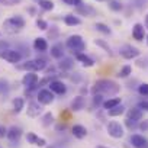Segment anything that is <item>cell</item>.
<instances>
[{
  "label": "cell",
  "instance_id": "6da1fadb",
  "mask_svg": "<svg viewBox=\"0 0 148 148\" xmlns=\"http://www.w3.org/2000/svg\"><path fill=\"white\" fill-rule=\"evenodd\" d=\"M119 90H121V86L116 82L108 80V79L97 80L95 86L92 87L93 95H102V96H113V95H118Z\"/></svg>",
  "mask_w": 148,
  "mask_h": 148
},
{
  "label": "cell",
  "instance_id": "7a4b0ae2",
  "mask_svg": "<svg viewBox=\"0 0 148 148\" xmlns=\"http://www.w3.org/2000/svg\"><path fill=\"white\" fill-rule=\"evenodd\" d=\"M3 28H5V32L6 34H10V35H15L18 32L22 31V28H25V19L22 16H12L9 19H6L3 22Z\"/></svg>",
  "mask_w": 148,
  "mask_h": 148
},
{
  "label": "cell",
  "instance_id": "3957f363",
  "mask_svg": "<svg viewBox=\"0 0 148 148\" xmlns=\"http://www.w3.org/2000/svg\"><path fill=\"white\" fill-rule=\"evenodd\" d=\"M65 47L70 51H73L74 54H82L86 49V42L83 41V38L80 35H71L65 41Z\"/></svg>",
  "mask_w": 148,
  "mask_h": 148
},
{
  "label": "cell",
  "instance_id": "277c9868",
  "mask_svg": "<svg viewBox=\"0 0 148 148\" xmlns=\"http://www.w3.org/2000/svg\"><path fill=\"white\" fill-rule=\"evenodd\" d=\"M38 82H39V79H38V74L35 71H28L22 79V84L31 92L39 90L38 89Z\"/></svg>",
  "mask_w": 148,
  "mask_h": 148
},
{
  "label": "cell",
  "instance_id": "5b68a950",
  "mask_svg": "<svg viewBox=\"0 0 148 148\" xmlns=\"http://www.w3.org/2000/svg\"><path fill=\"white\" fill-rule=\"evenodd\" d=\"M106 129H108V134H109L112 138H115V139L122 138L123 134H125V132H123V126H122L119 122H116V121L109 122L108 126H106Z\"/></svg>",
  "mask_w": 148,
  "mask_h": 148
},
{
  "label": "cell",
  "instance_id": "8992f818",
  "mask_svg": "<svg viewBox=\"0 0 148 148\" xmlns=\"http://www.w3.org/2000/svg\"><path fill=\"white\" fill-rule=\"evenodd\" d=\"M0 57H2L3 60H6L8 62H10V64H18V62H21V60H22L21 52H19L18 49H10V48L2 51V55H0Z\"/></svg>",
  "mask_w": 148,
  "mask_h": 148
},
{
  "label": "cell",
  "instance_id": "52a82bcc",
  "mask_svg": "<svg viewBox=\"0 0 148 148\" xmlns=\"http://www.w3.org/2000/svg\"><path fill=\"white\" fill-rule=\"evenodd\" d=\"M119 54H121V57L125 58V60H132V58L139 57L141 51H139L138 48L132 47V45H123V47L119 48Z\"/></svg>",
  "mask_w": 148,
  "mask_h": 148
},
{
  "label": "cell",
  "instance_id": "ba28073f",
  "mask_svg": "<svg viewBox=\"0 0 148 148\" xmlns=\"http://www.w3.org/2000/svg\"><path fill=\"white\" fill-rule=\"evenodd\" d=\"M36 99L41 105H51L54 102V93L49 89H41L36 93Z\"/></svg>",
  "mask_w": 148,
  "mask_h": 148
},
{
  "label": "cell",
  "instance_id": "9c48e42d",
  "mask_svg": "<svg viewBox=\"0 0 148 148\" xmlns=\"http://www.w3.org/2000/svg\"><path fill=\"white\" fill-rule=\"evenodd\" d=\"M48 87H49V90L54 95H65V92H67V86L62 82H60V80H52L48 84Z\"/></svg>",
  "mask_w": 148,
  "mask_h": 148
},
{
  "label": "cell",
  "instance_id": "30bf717a",
  "mask_svg": "<svg viewBox=\"0 0 148 148\" xmlns=\"http://www.w3.org/2000/svg\"><path fill=\"white\" fill-rule=\"evenodd\" d=\"M129 141H131L134 148H148V139L145 136H142V135H138V134L131 135Z\"/></svg>",
  "mask_w": 148,
  "mask_h": 148
},
{
  "label": "cell",
  "instance_id": "8fae6325",
  "mask_svg": "<svg viewBox=\"0 0 148 148\" xmlns=\"http://www.w3.org/2000/svg\"><path fill=\"white\" fill-rule=\"evenodd\" d=\"M6 136H8V139H9L10 142H13V144H15V142H19V139H21V136H22V129L18 128V126H12V128L8 129Z\"/></svg>",
  "mask_w": 148,
  "mask_h": 148
},
{
  "label": "cell",
  "instance_id": "7c38bea8",
  "mask_svg": "<svg viewBox=\"0 0 148 148\" xmlns=\"http://www.w3.org/2000/svg\"><path fill=\"white\" fill-rule=\"evenodd\" d=\"M26 141L29 142V144H34V145H36V147H41V148H44V147H47V141L44 139V138H39L36 134H34V132H28L26 134Z\"/></svg>",
  "mask_w": 148,
  "mask_h": 148
},
{
  "label": "cell",
  "instance_id": "4fadbf2b",
  "mask_svg": "<svg viewBox=\"0 0 148 148\" xmlns=\"http://www.w3.org/2000/svg\"><path fill=\"white\" fill-rule=\"evenodd\" d=\"M132 36L136 41H144V38H145V28H144V25L135 23L134 28H132Z\"/></svg>",
  "mask_w": 148,
  "mask_h": 148
},
{
  "label": "cell",
  "instance_id": "5bb4252c",
  "mask_svg": "<svg viewBox=\"0 0 148 148\" xmlns=\"http://www.w3.org/2000/svg\"><path fill=\"white\" fill-rule=\"evenodd\" d=\"M42 112V108H41V103L39 102H31L28 105V116L31 118H36L39 116Z\"/></svg>",
  "mask_w": 148,
  "mask_h": 148
},
{
  "label": "cell",
  "instance_id": "9a60e30c",
  "mask_svg": "<svg viewBox=\"0 0 148 148\" xmlns=\"http://www.w3.org/2000/svg\"><path fill=\"white\" fill-rule=\"evenodd\" d=\"M84 106H86L84 96H77V97H74V100L71 102V110L73 112H79V110L84 109Z\"/></svg>",
  "mask_w": 148,
  "mask_h": 148
},
{
  "label": "cell",
  "instance_id": "2e32d148",
  "mask_svg": "<svg viewBox=\"0 0 148 148\" xmlns=\"http://www.w3.org/2000/svg\"><path fill=\"white\" fill-rule=\"evenodd\" d=\"M16 68L18 70H22V71H35L36 73V65H35V60H26V61H23V62H21V64H18L16 65Z\"/></svg>",
  "mask_w": 148,
  "mask_h": 148
},
{
  "label": "cell",
  "instance_id": "e0dca14e",
  "mask_svg": "<svg viewBox=\"0 0 148 148\" xmlns=\"http://www.w3.org/2000/svg\"><path fill=\"white\" fill-rule=\"evenodd\" d=\"M51 57L55 60H61L64 57V45L62 44H55L51 47Z\"/></svg>",
  "mask_w": 148,
  "mask_h": 148
},
{
  "label": "cell",
  "instance_id": "ac0fdd59",
  "mask_svg": "<svg viewBox=\"0 0 148 148\" xmlns=\"http://www.w3.org/2000/svg\"><path fill=\"white\" fill-rule=\"evenodd\" d=\"M34 48H35V51H38V52H45V51L48 49V42H47V39H45V38H36V39L34 41Z\"/></svg>",
  "mask_w": 148,
  "mask_h": 148
},
{
  "label": "cell",
  "instance_id": "d6986e66",
  "mask_svg": "<svg viewBox=\"0 0 148 148\" xmlns=\"http://www.w3.org/2000/svg\"><path fill=\"white\" fill-rule=\"evenodd\" d=\"M71 131H73V135L76 136V138H79V139H83L87 135V129L83 125H74Z\"/></svg>",
  "mask_w": 148,
  "mask_h": 148
},
{
  "label": "cell",
  "instance_id": "ffe728a7",
  "mask_svg": "<svg viewBox=\"0 0 148 148\" xmlns=\"http://www.w3.org/2000/svg\"><path fill=\"white\" fill-rule=\"evenodd\" d=\"M76 60L80 61L84 67H93V65H95V61H93L89 55H86L84 52H82V54H76Z\"/></svg>",
  "mask_w": 148,
  "mask_h": 148
},
{
  "label": "cell",
  "instance_id": "44dd1931",
  "mask_svg": "<svg viewBox=\"0 0 148 148\" xmlns=\"http://www.w3.org/2000/svg\"><path fill=\"white\" fill-rule=\"evenodd\" d=\"M142 116H144V113H142V109H139V108H132V109L128 110V119L141 121Z\"/></svg>",
  "mask_w": 148,
  "mask_h": 148
},
{
  "label": "cell",
  "instance_id": "7402d4cb",
  "mask_svg": "<svg viewBox=\"0 0 148 148\" xmlns=\"http://www.w3.org/2000/svg\"><path fill=\"white\" fill-rule=\"evenodd\" d=\"M73 65H74V61H73V58H61L60 60V62H58V67H60V70L61 71H67V70H71L73 68Z\"/></svg>",
  "mask_w": 148,
  "mask_h": 148
},
{
  "label": "cell",
  "instance_id": "603a6c76",
  "mask_svg": "<svg viewBox=\"0 0 148 148\" xmlns=\"http://www.w3.org/2000/svg\"><path fill=\"white\" fill-rule=\"evenodd\" d=\"M76 12L79 15H86V16H93L96 15V10L90 6H86V5H82L80 8H76Z\"/></svg>",
  "mask_w": 148,
  "mask_h": 148
},
{
  "label": "cell",
  "instance_id": "cb8c5ba5",
  "mask_svg": "<svg viewBox=\"0 0 148 148\" xmlns=\"http://www.w3.org/2000/svg\"><path fill=\"white\" fill-rule=\"evenodd\" d=\"M118 105H121V97H112V99H108V100H105L103 102V109L105 110H109V109H112V108H115V106H118Z\"/></svg>",
  "mask_w": 148,
  "mask_h": 148
},
{
  "label": "cell",
  "instance_id": "d4e9b609",
  "mask_svg": "<svg viewBox=\"0 0 148 148\" xmlns=\"http://www.w3.org/2000/svg\"><path fill=\"white\" fill-rule=\"evenodd\" d=\"M64 23L67 26H76V25H80V19L74 15H67L64 16Z\"/></svg>",
  "mask_w": 148,
  "mask_h": 148
},
{
  "label": "cell",
  "instance_id": "484cf974",
  "mask_svg": "<svg viewBox=\"0 0 148 148\" xmlns=\"http://www.w3.org/2000/svg\"><path fill=\"white\" fill-rule=\"evenodd\" d=\"M23 108H25V100H23L22 97L13 99V112H15V113H21Z\"/></svg>",
  "mask_w": 148,
  "mask_h": 148
},
{
  "label": "cell",
  "instance_id": "4316f807",
  "mask_svg": "<svg viewBox=\"0 0 148 148\" xmlns=\"http://www.w3.org/2000/svg\"><path fill=\"white\" fill-rule=\"evenodd\" d=\"M123 112H125V106H123V105H118V106L109 109V110H108V115L112 116V118H115V116H121Z\"/></svg>",
  "mask_w": 148,
  "mask_h": 148
},
{
  "label": "cell",
  "instance_id": "83f0119b",
  "mask_svg": "<svg viewBox=\"0 0 148 148\" xmlns=\"http://www.w3.org/2000/svg\"><path fill=\"white\" fill-rule=\"evenodd\" d=\"M129 74H132V67H131V65H123V67L118 71L116 76H118L119 79H126Z\"/></svg>",
  "mask_w": 148,
  "mask_h": 148
},
{
  "label": "cell",
  "instance_id": "f1b7e54d",
  "mask_svg": "<svg viewBox=\"0 0 148 148\" xmlns=\"http://www.w3.org/2000/svg\"><path fill=\"white\" fill-rule=\"evenodd\" d=\"M95 44L97 45V47H100V48H103L109 55H113V52H112V48H110V45L106 42V41H103V39H95Z\"/></svg>",
  "mask_w": 148,
  "mask_h": 148
},
{
  "label": "cell",
  "instance_id": "f546056e",
  "mask_svg": "<svg viewBox=\"0 0 148 148\" xmlns=\"http://www.w3.org/2000/svg\"><path fill=\"white\" fill-rule=\"evenodd\" d=\"M9 83L6 80H0V97H6L9 93Z\"/></svg>",
  "mask_w": 148,
  "mask_h": 148
},
{
  "label": "cell",
  "instance_id": "4dcf8cb0",
  "mask_svg": "<svg viewBox=\"0 0 148 148\" xmlns=\"http://www.w3.org/2000/svg\"><path fill=\"white\" fill-rule=\"evenodd\" d=\"M54 122V116H52V113L51 112H48V113H45L44 116H42V126L44 128H48V126H51V123Z\"/></svg>",
  "mask_w": 148,
  "mask_h": 148
},
{
  "label": "cell",
  "instance_id": "1f68e13d",
  "mask_svg": "<svg viewBox=\"0 0 148 148\" xmlns=\"http://www.w3.org/2000/svg\"><path fill=\"white\" fill-rule=\"evenodd\" d=\"M95 29L99 31V32H102V34H105V35H110V34H112L110 28H109L108 25H105V23H100V22L95 25Z\"/></svg>",
  "mask_w": 148,
  "mask_h": 148
},
{
  "label": "cell",
  "instance_id": "d6a6232c",
  "mask_svg": "<svg viewBox=\"0 0 148 148\" xmlns=\"http://www.w3.org/2000/svg\"><path fill=\"white\" fill-rule=\"evenodd\" d=\"M39 8L44 10H52L54 9V2L52 0H39Z\"/></svg>",
  "mask_w": 148,
  "mask_h": 148
},
{
  "label": "cell",
  "instance_id": "836d02e7",
  "mask_svg": "<svg viewBox=\"0 0 148 148\" xmlns=\"http://www.w3.org/2000/svg\"><path fill=\"white\" fill-rule=\"evenodd\" d=\"M109 9H112L113 12H119L122 10V3L118 0H109Z\"/></svg>",
  "mask_w": 148,
  "mask_h": 148
},
{
  "label": "cell",
  "instance_id": "e575fe53",
  "mask_svg": "<svg viewBox=\"0 0 148 148\" xmlns=\"http://www.w3.org/2000/svg\"><path fill=\"white\" fill-rule=\"evenodd\" d=\"M138 92H139V95H141V96L148 97V83H142V84H139Z\"/></svg>",
  "mask_w": 148,
  "mask_h": 148
},
{
  "label": "cell",
  "instance_id": "d590c367",
  "mask_svg": "<svg viewBox=\"0 0 148 148\" xmlns=\"http://www.w3.org/2000/svg\"><path fill=\"white\" fill-rule=\"evenodd\" d=\"M103 105V96L102 95H93V106H100Z\"/></svg>",
  "mask_w": 148,
  "mask_h": 148
},
{
  "label": "cell",
  "instance_id": "8d00e7d4",
  "mask_svg": "<svg viewBox=\"0 0 148 148\" xmlns=\"http://www.w3.org/2000/svg\"><path fill=\"white\" fill-rule=\"evenodd\" d=\"M125 123H126V126H128L131 131H134L135 128H138V121H132V119H128V118H126Z\"/></svg>",
  "mask_w": 148,
  "mask_h": 148
},
{
  "label": "cell",
  "instance_id": "74e56055",
  "mask_svg": "<svg viewBox=\"0 0 148 148\" xmlns=\"http://www.w3.org/2000/svg\"><path fill=\"white\" fill-rule=\"evenodd\" d=\"M138 128L142 131V132H148V119H144L138 123Z\"/></svg>",
  "mask_w": 148,
  "mask_h": 148
},
{
  "label": "cell",
  "instance_id": "f35d334b",
  "mask_svg": "<svg viewBox=\"0 0 148 148\" xmlns=\"http://www.w3.org/2000/svg\"><path fill=\"white\" fill-rule=\"evenodd\" d=\"M36 26H38L41 31H45V29L48 28V23H47L44 19H38V21H36Z\"/></svg>",
  "mask_w": 148,
  "mask_h": 148
},
{
  "label": "cell",
  "instance_id": "ab89813d",
  "mask_svg": "<svg viewBox=\"0 0 148 148\" xmlns=\"http://www.w3.org/2000/svg\"><path fill=\"white\" fill-rule=\"evenodd\" d=\"M68 77H70V80H71L73 83H80V80H82L80 73H74V76H68Z\"/></svg>",
  "mask_w": 148,
  "mask_h": 148
},
{
  "label": "cell",
  "instance_id": "60d3db41",
  "mask_svg": "<svg viewBox=\"0 0 148 148\" xmlns=\"http://www.w3.org/2000/svg\"><path fill=\"white\" fill-rule=\"evenodd\" d=\"M49 38H51V39H57V38H58V29H57V28H52V29L49 31Z\"/></svg>",
  "mask_w": 148,
  "mask_h": 148
},
{
  "label": "cell",
  "instance_id": "b9f144b4",
  "mask_svg": "<svg viewBox=\"0 0 148 148\" xmlns=\"http://www.w3.org/2000/svg\"><path fill=\"white\" fill-rule=\"evenodd\" d=\"M138 108L148 112V102H139V103H138Z\"/></svg>",
  "mask_w": 148,
  "mask_h": 148
},
{
  "label": "cell",
  "instance_id": "7bdbcfd3",
  "mask_svg": "<svg viewBox=\"0 0 148 148\" xmlns=\"http://www.w3.org/2000/svg\"><path fill=\"white\" fill-rule=\"evenodd\" d=\"M6 134H8V129H6L5 126L0 125V138H5V136H6Z\"/></svg>",
  "mask_w": 148,
  "mask_h": 148
},
{
  "label": "cell",
  "instance_id": "ee69618b",
  "mask_svg": "<svg viewBox=\"0 0 148 148\" xmlns=\"http://www.w3.org/2000/svg\"><path fill=\"white\" fill-rule=\"evenodd\" d=\"M83 5V2H82V0H74V5L73 6H76V8H80Z\"/></svg>",
  "mask_w": 148,
  "mask_h": 148
},
{
  "label": "cell",
  "instance_id": "f6af8a7d",
  "mask_svg": "<svg viewBox=\"0 0 148 148\" xmlns=\"http://www.w3.org/2000/svg\"><path fill=\"white\" fill-rule=\"evenodd\" d=\"M62 2H64L65 5H68V6H73V5H74V0H62Z\"/></svg>",
  "mask_w": 148,
  "mask_h": 148
},
{
  "label": "cell",
  "instance_id": "bcb514c9",
  "mask_svg": "<svg viewBox=\"0 0 148 148\" xmlns=\"http://www.w3.org/2000/svg\"><path fill=\"white\" fill-rule=\"evenodd\" d=\"M65 128H67V125H65V123H60V125L57 126V129H58V131H61V129H65Z\"/></svg>",
  "mask_w": 148,
  "mask_h": 148
},
{
  "label": "cell",
  "instance_id": "7dc6e473",
  "mask_svg": "<svg viewBox=\"0 0 148 148\" xmlns=\"http://www.w3.org/2000/svg\"><path fill=\"white\" fill-rule=\"evenodd\" d=\"M145 26H147V28H148V15H147V16H145Z\"/></svg>",
  "mask_w": 148,
  "mask_h": 148
},
{
  "label": "cell",
  "instance_id": "c3c4849f",
  "mask_svg": "<svg viewBox=\"0 0 148 148\" xmlns=\"http://www.w3.org/2000/svg\"><path fill=\"white\" fill-rule=\"evenodd\" d=\"M97 148H108V147H97Z\"/></svg>",
  "mask_w": 148,
  "mask_h": 148
},
{
  "label": "cell",
  "instance_id": "681fc988",
  "mask_svg": "<svg viewBox=\"0 0 148 148\" xmlns=\"http://www.w3.org/2000/svg\"><path fill=\"white\" fill-rule=\"evenodd\" d=\"M97 2H102V0H97Z\"/></svg>",
  "mask_w": 148,
  "mask_h": 148
},
{
  "label": "cell",
  "instance_id": "f907efd6",
  "mask_svg": "<svg viewBox=\"0 0 148 148\" xmlns=\"http://www.w3.org/2000/svg\"><path fill=\"white\" fill-rule=\"evenodd\" d=\"M0 148H2V147H0Z\"/></svg>",
  "mask_w": 148,
  "mask_h": 148
}]
</instances>
